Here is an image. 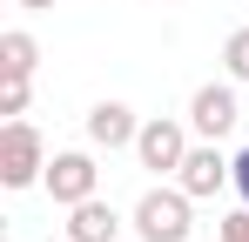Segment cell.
I'll list each match as a JSON object with an SVG mask.
<instances>
[{
  "instance_id": "5b68a950",
  "label": "cell",
  "mask_w": 249,
  "mask_h": 242,
  "mask_svg": "<svg viewBox=\"0 0 249 242\" xmlns=\"http://www.w3.org/2000/svg\"><path fill=\"white\" fill-rule=\"evenodd\" d=\"M236 121H243L236 81H202V87L189 94V128H196L202 141H222V135H236Z\"/></svg>"
},
{
  "instance_id": "7c38bea8",
  "label": "cell",
  "mask_w": 249,
  "mask_h": 242,
  "mask_svg": "<svg viewBox=\"0 0 249 242\" xmlns=\"http://www.w3.org/2000/svg\"><path fill=\"white\" fill-rule=\"evenodd\" d=\"M215 236H222V242H249V202L236 208V215H222V222H215Z\"/></svg>"
},
{
  "instance_id": "2e32d148",
  "label": "cell",
  "mask_w": 249,
  "mask_h": 242,
  "mask_svg": "<svg viewBox=\"0 0 249 242\" xmlns=\"http://www.w3.org/2000/svg\"><path fill=\"white\" fill-rule=\"evenodd\" d=\"M215 242H222V236H215Z\"/></svg>"
},
{
  "instance_id": "30bf717a",
  "label": "cell",
  "mask_w": 249,
  "mask_h": 242,
  "mask_svg": "<svg viewBox=\"0 0 249 242\" xmlns=\"http://www.w3.org/2000/svg\"><path fill=\"white\" fill-rule=\"evenodd\" d=\"M222 74L236 81V87H249V27H236V34L222 40Z\"/></svg>"
},
{
  "instance_id": "6da1fadb",
  "label": "cell",
  "mask_w": 249,
  "mask_h": 242,
  "mask_svg": "<svg viewBox=\"0 0 249 242\" xmlns=\"http://www.w3.org/2000/svg\"><path fill=\"white\" fill-rule=\"evenodd\" d=\"M135 236L142 242H196V195L182 189V182H168V189H148V195L135 202Z\"/></svg>"
},
{
  "instance_id": "5bb4252c",
  "label": "cell",
  "mask_w": 249,
  "mask_h": 242,
  "mask_svg": "<svg viewBox=\"0 0 249 242\" xmlns=\"http://www.w3.org/2000/svg\"><path fill=\"white\" fill-rule=\"evenodd\" d=\"M14 7H27V14H47V7H54V0H14Z\"/></svg>"
},
{
  "instance_id": "9a60e30c",
  "label": "cell",
  "mask_w": 249,
  "mask_h": 242,
  "mask_svg": "<svg viewBox=\"0 0 249 242\" xmlns=\"http://www.w3.org/2000/svg\"><path fill=\"white\" fill-rule=\"evenodd\" d=\"M68 242H74V236H68Z\"/></svg>"
},
{
  "instance_id": "277c9868",
  "label": "cell",
  "mask_w": 249,
  "mask_h": 242,
  "mask_svg": "<svg viewBox=\"0 0 249 242\" xmlns=\"http://www.w3.org/2000/svg\"><path fill=\"white\" fill-rule=\"evenodd\" d=\"M189 135H196L189 121H168V115L142 121V135H135V161H142L148 175H175V168H182V155L196 148Z\"/></svg>"
},
{
  "instance_id": "9c48e42d",
  "label": "cell",
  "mask_w": 249,
  "mask_h": 242,
  "mask_svg": "<svg viewBox=\"0 0 249 242\" xmlns=\"http://www.w3.org/2000/svg\"><path fill=\"white\" fill-rule=\"evenodd\" d=\"M34 68H41V40L27 27H7L0 34V74H34Z\"/></svg>"
},
{
  "instance_id": "ba28073f",
  "label": "cell",
  "mask_w": 249,
  "mask_h": 242,
  "mask_svg": "<svg viewBox=\"0 0 249 242\" xmlns=\"http://www.w3.org/2000/svg\"><path fill=\"white\" fill-rule=\"evenodd\" d=\"M68 236H74V242H115V236H122V215H115L101 195H88V202L68 208Z\"/></svg>"
},
{
  "instance_id": "8992f818",
  "label": "cell",
  "mask_w": 249,
  "mask_h": 242,
  "mask_svg": "<svg viewBox=\"0 0 249 242\" xmlns=\"http://www.w3.org/2000/svg\"><path fill=\"white\" fill-rule=\"evenodd\" d=\"M229 168H236V155H222L215 141H196V148L182 155V168H175V182H182L196 202H209V195L229 189Z\"/></svg>"
},
{
  "instance_id": "7a4b0ae2",
  "label": "cell",
  "mask_w": 249,
  "mask_h": 242,
  "mask_svg": "<svg viewBox=\"0 0 249 242\" xmlns=\"http://www.w3.org/2000/svg\"><path fill=\"white\" fill-rule=\"evenodd\" d=\"M47 175V141L27 115H7L0 128V189H34Z\"/></svg>"
},
{
  "instance_id": "3957f363",
  "label": "cell",
  "mask_w": 249,
  "mask_h": 242,
  "mask_svg": "<svg viewBox=\"0 0 249 242\" xmlns=\"http://www.w3.org/2000/svg\"><path fill=\"white\" fill-rule=\"evenodd\" d=\"M41 189L61 202V208H74V202L101 195V168H94V148H61V155H47Z\"/></svg>"
},
{
  "instance_id": "52a82bcc",
  "label": "cell",
  "mask_w": 249,
  "mask_h": 242,
  "mask_svg": "<svg viewBox=\"0 0 249 242\" xmlns=\"http://www.w3.org/2000/svg\"><path fill=\"white\" fill-rule=\"evenodd\" d=\"M135 135H142V115L128 108V101H94L88 108V148H135Z\"/></svg>"
},
{
  "instance_id": "4fadbf2b",
  "label": "cell",
  "mask_w": 249,
  "mask_h": 242,
  "mask_svg": "<svg viewBox=\"0 0 249 242\" xmlns=\"http://www.w3.org/2000/svg\"><path fill=\"white\" fill-rule=\"evenodd\" d=\"M229 189L249 202V148H236V168H229Z\"/></svg>"
},
{
  "instance_id": "8fae6325",
  "label": "cell",
  "mask_w": 249,
  "mask_h": 242,
  "mask_svg": "<svg viewBox=\"0 0 249 242\" xmlns=\"http://www.w3.org/2000/svg\"><path fill=\"white\" fill-rule=\"evenodd\" d=\"M27 94H34V74H7V94H0V115H27Z\"/></svg>"
}]
</instances>
